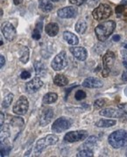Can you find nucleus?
<instances>
[{
	"label": "nucleus",
	"mask_w": 127,
	"mask_h": 157,
	"mask_svg": "<svg viewBox=\"0 0 127 157\" xmlns=\"http://www.w3.org/2000/svg\"><path fill=\"white\" fill-rule=\"evenodd\" d=\"M116 28V23L115 21L109 20L100 23L99 25L95 29V33L96 35V38L99 41L104 42L111 34L113 33L114 30Z\"/></svg>",
	"instance_id": "nucleus-1"
},
{
	"label": "nucleus",
	"mask_w": 127,
	"mask_h": 157,
	"mask_svg": "<svg viewBox=\"0 0 127 157\" xmlns=\"http://www.w3.org/2000/svg\"><path fill=\"white\" fill-rule=\"evenodd\" d=\"M108 141L113 148H121L127 147V131L117 130L113 132L108 138Z\"/></svg>",
	"instance_id": "nucleus-2"
},
{
	"label": "nucleus",
	"mask_w": 127,
	"mask_h": 157,
	"mask_svg": "<svg viewBox=\"0 0 127 157\" xmlns=\"http://www.w3.org/2000/svg\"><path fill=\"white\" fill-rule=\"evenodd\" d=\"M58 140H59V138L55 135H47L45 138L39 139L35 145V149H34L35 155H39L47 147L56 144L58 142Z\"/></svg>",
	"instance_id": "nucleus-3"
},
{
	"label": "nucleus",
	"mask_w": 127,
	"mask_h": 157,
	"mask_svg": "<svg viewBox=\"0 0 127 157\" xmlns=\"http://www.w3.org/2000/svg\"><path fill=\"white\" fill-rule=\"evenodd\" d=\"M111 13H112V10H111V6L106 4H101L93 11L92 16L96 20L101 21L104 19H107L111 16Z\"/></svg>",
	"instance_id": "nucleus-4"
},
{
	"label": "nucleus",
	"mask_w": 127,
	"mask_h": 157,
	"mask_svg": "<svg viewBox=\"0 0 127 157\" xmlns=\"http://www.w3.org/2000/svg\"><path fill=\"white\" fill-rule=\"evenodd\" d=\"M72 126V121L66 117H61L57 119L52 125V131L55 134H61L62 132L70 128Z\"/></svg>",
	"instance_id": "nucleus-5"
},
{
	"label": "nucleus",
	"mask_w": 127,
	"mask_h": 157,
	"mask_svg": "<svg viewBox=\"0 0 127 157\" xmlns=\"http://www.w3.org/2000/svg\"><path fill=\"white\" fill-rule=\"evenodd\" d=\"M68 57H67L66 52L64 51L58 53L55 59L51 62V67L55 71H61L64 68L68 67Z\"/></svg>",
	"instance_id": "nucleus-6"
},
{
	"label": "nucleus",
	"mask_w": 127,
	"mask_h": 157,
	"mask_svg": "<svg viewBox=\"0 0 127 157\" xmlns=\"http://www.w3.org/2000/svg\"><path fill=\"white\" fill-rule=\"evenodd\" d=\"M116 59V55L114 52H112L111 51H108L104 54V56L103 57V64H104V70H103V77H108L109 73L111 72V68L114 65Z\"/></svg>",
	"instance_id": "nucleus-7"
},
{
	"label": "nucleus",
	"mask_w": 127,
	"mask_h": 157,
	"mask_svg": "<svg viewBox=\"0 0 127 157\" xmlns=\"http://www.w3.org/2000/svg\"><path fill=\"white\" fill-rule=\"evenodd\" d=\"M28 108H29V102L27 98L23 95L20 96L19 99L17 101L15 105L13 106L12 111L18 115H24L28 111Z\"/></svg>",
	"instance_id": "nucleus-8"
},
{
	"label": "nucleus",
	"mask_w": 127,
	"mask_h": 157,
	"mask_svg": "<svg viewBox=\"0 0 127 157\" xmlns=\"http://www.w3.org/2000/svg\"><path fill=\"white\" fill-rule=\"evenodd\" d=\"M88 137V132L85 130L80 131H72L67 133L64 136V140L67 142H76L81 140H86Z\"/></svg>",
	"instance_id": "nucleus-9"
},
{
	"label": "nucleus",
	"mask_w": 127,
	"mask_h": 157,
	"mask_svg": "<svg viewBox=\"0 0 127 157\" xmlns=\"http://www.w3.org/2000/svg\"><path fill=\"white\" fill-rule=\"evenodd\" d=\"M1 32L8 41H13L17 36L16 29L10 22H5L1 25Z\"/></svg>",
	"instance_id": "nucleus-10"
},
{
	"label": "nucleus",
	"mask_w": 127,
	"mask_h": 157,
	"mask_svg": "<svg viewBox=\"0 0 127 157\" xmlns=\"http://www.w3.org/2000/svg\"><path fill=\"white\" fill-rule=\"evenodd\" d=\"M100 115L108 118H123L125 117L127 114L121 110L120 108H112V107H107L99 112Z\"/></svg>",
	"instance_id": "nucleus-11"
},
{
	"label": "nucleus",
	"mask_w": 127,
	"mask_h": 157,
	"mask_svg": "<svg viewBox=\"0 0 127 157\" xmlns=\"http://www.w3.org/2000/svg\"><path fill=\"white\" fill-rule=\"evenodd\" d=\"M78 10L76 7L73 6H67L64 8H61L57 11L58 17L61 18H74L77 16Z\"/></svg>",
	"instance_id": "nucleus-12"
},
{
	"label": "nucleus",
	"mask_w": 127,
	"mask_h": 157,
	"mask_svg": "<svg viewBox=\"0 0 127 157\" xmlns=\"http://www.w3.org/2000/svg\"><path fill=\"white\" fill-rule=\"evenodd\" d=\"M69 51L73 54V56L75 57L76 59L80 60V61H84L87 57H88V52H87V50L83 47H81V46H71L69 48Z\"/></svg>",
	"instance_id": "nucleus-13"
},
{
	"label": "nucleus",
	"mask_w": 127,
	"mask_h": 157,
	"mask_svg": "<svg viewBox=\"0 0 127 157\" xmlns=\"http://www.w3.org/2000/svg\"><path fill=\"white\" fill-rule=\"evenodd\" d=\"M42 86H43V81L39 77H35L32 80H30L28 83H27L26 89L28 93L33 94V93L37 92L40 87H42Z\"/></svg>",
	"instance_id": "nucleus-14"
},
{
	"label": "nucleus",
	"mask_w": 127,
	"mask_h": 157,
	"mask_svg": "<svg viewBox=\"0 0 127 157\" xmlns=\"http://www.w3.org/2000/svg\"><path fill=\"white\" fill-rule=\"evenodd\" d=\"M54 117V110L50 107L45 108L41 113L40 119H39V125L41 127H45L50 123L51 120Z\"/></svg>",
	"instance_id": "nucleus-15"
},
{
	"label": "nucleus",
	"mask_w": 127,
	"mask_h": 157,
	"mask_svg": "<svg viewBox=\"0 0 127 157\" xmlns=\"http://www.w3.org/2000/svg\"><path fill=\"white\" fill-rule=\"evenodd\" d=\"M83 86L87 88H101L104 83L99 78H94V77H88L86 79H84L83 82Z\"/></svg>",
	"instance_id": "nucleus-16"
},
{
	"label": "nucleus",
	"mask_w": 127,
	"mask_h": 157,
	"mask_svg": "<svg viewBox=\"0 0 127 157\" xmlns=\"http://www.w3.org/2000/svg\"><path fill=\"white\" fill-rule=\"evenodd\" d=\"M45 32L49 37H55L59 33V25L56 23H48L45 26Z\"/></svg>",
	"instance_id": "nucleus-17"
},
{
	"label": "nucleus",
	"mask_w": 127,
	"mask_h": 157,
	"mask_svg": "<svg viewBox=\"0 0 127 157\" xmlns=\"http://www.w3.org/2000/svg\"><path fill=\"white\" fill-rule=\"evenodd\" d=\"M63 39L71 45H76L79 43V39H78L77 36L70 33V32H64Z\"/></svg>",
	"instance_id": "nucleus-18"
},
{
	"label": "nucleus",
	"mask_w": 127,
	"mask_h": 157,
	"mask_svg": "<svg viewBox=\"0 0 127 157\" xmlns=\"http://www.w3.org/2000/svg\"><path fill=\"white\" fill-rule=\"evenodd\" d=\"M98 141L97 137L96 136H89L88 139L86 140V141L83 143V145L81 146V148H88V149H92L93 147L96 146V143Z\"/></svg>",
	"instance_id": "nucleus-19"
},
{
	"label": "nucleus",
	"mask_w": 127,
	"mask_h": 157,
	"mask_svg": "<svg viewBox=\"0 0 127 157\" xmlns=\"http://www.w3.org/2000/svg\"><path fill=\"white\" fill-rule=\"evenodd\" d=\"M117 124V121L115 120H107V119H104V120H100L96 122V126L98 128H111L113 127Z\"/></svg>",
	"instance_id": "nucleus-20"
},
{
	"label": "nucleus",
	"mask_w": 127,
	"mask_h": 157,
	"mask_svg": "<svg viewBox=\"0 0 127 157\" xmlns=\"http://www.w3.org/2000/svg\"><path fill=\"white\" fill-rule=\"evenodd\" d=\"M54 83L58 86H65L68 84V79L63 74H57L54 78Z\"/></svg>",
	"instance_id": "nucleus-21"
},
{
	"label": "nucleus",
	"mask_w": 127,
	"mask_h": 157,
	"mask_svg": "<svg viewBox=\"0 0 127 157\" xmlns=\"http://www.w3.org/2000/svg\"><path fill=\"white\" fill-rule=\"evenodd\" d=\"M33 66L37 75H45L47 73V67L44 63L40 61H35Z\"/></svg>",
	"instance_id": "nucleus-22"
},
{
	"label": "nucleus",
	"mask_w": 127,
	"mask_h": 157,
	"mask_svg": "<svg viewBox=\"0 0 127 157\" xmlns=\"http://www.w3.org/2000/svg\"><path fill=\"white\" fill-rule=\"evenodd\" d=\"M58 100V95L56 94L55 93H48L47 94H45L43 97V103L44 104H52V103H55L56 101Z\"/></svg>",
	"instance_id": "nucleus-23"
},
{
	"label": "nucleus",
	"mask_w": 127,
	"mask_h": 157,
	"mask_svg": "<svg viewBox=\"0 0 127 157\" xmlns=\"http://www.w3.org/2000/svg\"><path fill=\"white\" fill-rule=\"evenodd\" d=\"M39 8L45 12H49L53 10V5L50 0H39Z\"/></svg>",
	"instance_id": "nucleus-24"
},
{
	"label": "nucleus",
	"mask_w": 127,
	"mask_h": 157,
	"mask_svg": "<svg viewBox=\"0 0 127 157\" xmlns=\"http://www.w3.org/2000/svg\"><path fill=\"white\" fill-rule=\"evenodd\" d=\"M29 55H30V51L27 46H23L21 48V52H20V57H19V60L26 64L27 63L29 60Z\"/></svg>",
	"instance_id": "nucleus-25"
},
{
	"label": "nucleus",
	"mask_w": 127,
	"mask_h": 157,
	"mask_svg": "<svg viewBox=\"0 0 127 157\" xmlns=\"http://www.w3.org/2000/svg\"><path fill=\"white\" fill-rule=\"evenodd\" d=\"M87 27H88L87 23L85 22L84 20H80L76 24V31L79 34L84 33L86 32V30H87Z\"/></svg>",
	"instance_id": "nucleus-26"
},
{
	"label": "nucleus",
	"mask_w": 127,
	"mask_h": 157,
	"mask_svg": "<svg viewBox=\"0 0 127 157\" xmlns=\"http://www.w3.org/2000/svg\"><path fill=\"white\" fill-rule=\"evenodd\" d=\"M11 146L6 142V140L1 141V157L6 156L10 154Z\"/></svg>",
	"instance_id": "nucleus-27"
},
{
	"label": "nucleus",
	"mask_w": 127,
	"mask_h": 157,
	"mask_svg": "<svg viewBox=\"0 0 127 157\" xmlns=\"http://www.w3.org/2000/svg\"><path fill=\"white\" fill-rule=\"evenodd\" d=\"M115 11H116L117 17H123L127 16V8L125 7V6H123V5H119V6H117Z\"/></svg>",
	"instance_id": "nucleus-28"
},
{
	"label": "nucleus",
	"mask_w": 127,
	"mask_h": 157,
	"mask_svg": "<svg viewBox=\"0 0 127 157\" xmlns=\"http://www.w3.org/2000/svg\"><path fill=\"white\" fill-rule=\"evenodd\" d=\"M10 136V129L7 127V125L1 126V141L7 140V138Z\"/></svg>",
	"instance_id": "nucleus-29"
},
{
	"label": "nucleus",
	"mask_w": 127,
	"mask_h": 157,
	"mask_svg": "<svg viewBox=\"0 0 127 157\" xmlns=\"http://www.w3.org/2000/svg\"><path fill=\"white\" fill-rule=\"evenodd\" d=\"M94 155L93 151L88 148H80L76 156L78 157H91Z\"/></svg>",
	"instance_id": "nucleus-30"
},
{
	"label": "nucleus",
	"mask_w": 127,
	"mask_h": 157,
	"mask_svg": "<svg viewBox=\"0 0 127 157\" xmlns=\"http://www.w3.org/2000/svg\"><path fill=\"white\" fill-rule=\"evenodd\" d=\"M13 94H8L4 98V100H3V102H2V107H4V108H7V107H10V105L11 104V102L13 101Z\"/></svg>",
	"instance_id": "nucleus-31"
},
{
	"label": "nucleus",
	"mask_w": 127,
	"mask_h": 157,
	"mask_svg": "<svg viewBox=\"0 0 127 157\" xmlns=\"http://www.w3.org/2000/svg\"><path fill=\"white\" fill-rule=\"evenodd\" d=\"M11 124L14 127H23L24 126V120L20 117H13L11 119Z\"/></svg>",
	"instance_id": "nucleus-32"
},
{
	"label": "nucleus",
	"mask_w": 127,
	"mask_h": 157,
	"mask_svg": "<svg viewBox=\"0 0 127 157\" xmlns=\"http://www.w3.org/2000/svg\"><path fill=\"white\" fill-rule=\"evenodd\" d=\"M86 93L84 92V91H82V90H79L77 91L76 93V94H75V98L77 100V101H82L83 99H85L86 98Z\"/></svg>",
	"instance_id": "nucleus-33"
},
{
	"label": "nucleus",
	"mask_w": 127,
	"mask_h": 157,
	"mask_svg": "<svg viewBox=\"0 0 127 157\" xmlns=\"http://www.w3.org/2000/svg\"><path fill=\"white\" fill-rule=\"evenodd\" d=\"M95 107L96 108H101L105 105V101L104 99H99V100H96L95 101Z\"/></svg>",
	"instance_id": "nucleus-34"
},
{
	"label": "nucleus",
	"mask_w": 127,
	"mask_h": 157,
	"mask_svg": "<svg viewBox=\"0 0 127 157\" xmlns=\"http://www.w3.org/2000/svg\"><path fill=\"white\" fill-rule=\"evenodd\" d=\"M32 37H33V39H35V40H39L40 39V37H41V35H40V31H39L38 28H35L34 29V31H33V35H32Z\"/></svg>",
	"instance_id": "nucleus-35"
},
{
	"label": "nucleus",
	"mask_w": 127,
	"mask_h": 157,
	"mask_svg": "<svg viewBox=\"0 0 127 157\" xmlns=\"http://www.w3.org/2000/svg\"><path fill=\"white\" fill-rule=\"evenodd\" d=\"M121 54L122 58H123V63H124V66L127 67V50L125 49V50L121 51Z\"/></svg>",
	"instance_id": "nucleus-36"
},
{
	"label": "nucleus",
	"mask_w": 127,
	"mask_h": 157,
	"mask_svg": "<svg viewBox=\"0 0 127 157\" xmlns=\"http://www.w3.org/2000/svg\"><path fill=\"white\" fill-rule=\"evenodd\" d=\"M20 77H21L22 79H27V78L31 77V73L28 72V71H23L21 74H20Z\"/></svg>",
	"instance_id": "nucleus-37"
},
{
	"label": "nucleus",
	"mask_w": 127,
	"mask_h": 157,
	"mask_svg": "<svg viewBox=\"0 0 127 157\" xmlns=\"http://www.w3.org/2000/svg\"><path fill=\"white\" fill-rule=\"evenodd\" d=\"M85 1H87V0H69V2L71 4L76 5V6H82Z\"/></svg>",
	"instance_id": "nucleus-38"
},
{
	"label": "nucleus",
	"mask_w": 127,
	"mask_h": 157,
	"mask_svg": "<svg viewBox=\"0 0 127 157\" xmlns=\"http://www.w3.org/2000/svg\"><path fill=\"white\" fill-rule=\"evenodd\" d=\"M118 108H120L121 110H123L124 112L125 113L127 114V104L126 103H123V104H120L118 105Z\"/></svg>",
	"instance_id": "nucleus-39"
},
{
	"label": "nucleus",
	"mask_w": 127,
	"mask_h": 157,
	"mask_svg": "<svg viewBox=\"0 0 127 157\" xmlns=\"http://www.w3.org/2000/svg\"><path fill=\"white\" fill-rule=\"evenodd\" d=\"M5 63H6V59L3 55L0 56V68H2L5 66Z\"/></svg>",
	"instance_id": "nucleus-40"
},
{
	"label": "nucleus",
	"mask_w": 127,
	"mask_h": 157,
	"mask_svg": "<svg viewBox=\"0 0 127 157\" xmlns=\"http://www.w3.org/2000/svg\"><path fill=\"white\" fill-rule=\"evenodd\" d=\"M122 79H123L124 81H127V67L126 70H125L123 74H122Z\"/></svg>",
	"instance_id": "nucleus-41"
},
{
	"label": "nucleus",
	"mask_w": 127,
	"mask_h": 157,
	"mask_svg": "<svg viewBox=\"0 0 127 157\" xmlns=\"http://www.w3.org/2000/svg\"><path fill=\"white\" fill-rule=\"evenodd\" d=\"M0 117H1V121H0V125L2 126L4 124V121H5V114L3 113H0Z\"/></svg>",
	"instance_id": "nucleus-42"
},
{
	"label": "nucleus",
	"mask_w": 127,
	"mask_h": 157,
	"mask_svg": "<svg viewBox=\"0 0 127 157\" xmlns=\"http://www.w3.org/2000/svg\"><path fill=\"white\" fill-rule=\"evenodd\" d=\"M113 40H114L115 42L119 41V40H120V36H119V35H114V36H113Z\"/></svg>",
	"instance_id": "nucleus-43"
},
{
	"label": "nucleus",
	"mask_w": 127,
	"mask_h": 157,
	"mask_svg": "<svg viewBox=\"0 0 127 157\" xmlns=\"http://www.w3.org/2000/svg\"><path fill=\"white\" fill-rule=\"evenodd\" d=\"M13 3H14V5L18 6V5H20V4H22L23 0H13Z\"/></svg>",
	"instance_id": "nucleus-44"
},
{
	"label": "nucleus",
	"mask_w": 127,
	"mask_h": 157,
	"mask_svg": "<svg viewBox=\"0 0 127 157\" xmlns=\"http://www.w3.org/2000/svg\"><path fill=\"white\" fill-rule=\"evenodd\" d=\"M121 5H123V6H127V0H122Z\"/></svg>",
	"instance_id": "nucleus-45"
},
{
	"label": "nucleus",
	"mask_w": 127,
	"mask_h": 157,
	"mask_svg": "<svg viewBox=\"0 0 127 157\" xmlns=\"http://www.w3.org/2000/svg\"><path fill=\"white\" fill-rule=\"evenodd\" d=\"M2 16H3V10L1 9V17H2Z\"/></svg>",
	"instance_id": "nucleus-46"
},
{
	"label": "nucleus",
	"mask_w": 127,
	"mask_h": 157,
	"mask_svg": "<svg viewBox=\"0 0 127 157\" xmlns=\"http://www.w3.org/2000/svg\"><path fill=\"white\" fill-rule=\"evenodd\" d=\"M51 1H52V2H58L59 0H51Z\"/></svg>",
	"instance_id": "nucleus-47"
},
{
	"label": "nucleus",
	"mask_w": 127,
	"mask_h": 157,
	"mask_svg": "<svg viewBox=\"0 0 127 157\" xmlns=\"http://www.w3.org/2000/svg\"><path fill=\"white\" fill-rule=\"evenodd\" d=\"M0 42H1V43H0V45H3V40H2V39H1V41H0Z\"/></svg>",
	"instance_id": "nucleus-48"
},
{
	"label": "nucleus",
	"mask_w": 127,
	"mask_h": 157,
	"mask_svg": "<svg viewBox=\"0 0 127 157\" xmlns=\"http://www.w3.org/2000/svg\"><path fill=\"white\" fill-rule=\"evenodd\" d=\"M125 49H126L127 50V44L126 45H125Z\"/></svg>",
	"instance_id": "nucleus-49"
},
{
	"label": "nucleus",
	"mask_w": 127,
	"mask_h": 157,
	"mask_svg": "<svg viewBox=\"0 0 127 157\" xmlns=\"http://www.w3.org/2000/svg\"><path fill=\"white\" fill-rule=\"evenodd\" d=\"M125 153H126V154H125V155H126V156H127V150H126V152H125Z\"/></svg>",
	"instance_id": "nucleus-50"
}]
</instances>
